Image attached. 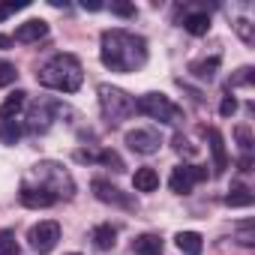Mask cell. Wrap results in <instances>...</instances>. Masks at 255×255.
I'll list each match as a JSON object with an SVG mask.
<instances>
[{
    "mask_svg": "<svg viewBox=\"0 0 255 255\" xmlns=\"http://www.w3.org/2000/svg\"><path fill=\"white\" fill-rule=\"evenodd\" d=\"M99 60L111 72H138L147 63V42L138 33H129L123 27L105 30L99 42Z\"/></svg>",
    "mask_w": 255,
    "mask_h": 255,
    "instance_id": "obj_1",
    "label": "cell"
},
{
    "mask_svg": "<svg viewBox=\"0 0 255 255\" xmlns=\"http://www.w3.org/2000/svg\"><path fill=\"white\" fill-rule=\"evenodd\" d=\"M36 81L48 90H60V93H75L84 81V69L81 60L75 54H54L51 60H45L36 72Z\"/></svg>",
    "mask_w": 255,
    "mask_h": 255,
    "instance_id": "obj_2",
    "label": "cell"
},
{
    "mask_svg": "<svg viewBox=\"0 0 255 255\" xmlns=\"http://www.w3.org/2000/svg\"><path fill=\"white\" fill-rule=\"evenodd\" d=\"M24 183H27V186H36V189H42V192H48L54 201H63V198L69 201V198L75 195V180H72L69 168L60 165V162H54V159L36 162V165L30 168V174H27Z\"/></svg>",
    "mask_w": 255,
    "mask_h": 255,
    "instance_id": "obj_3",
    "label": "cell"
},
{
    "mask_svg": "<svg viewBox=\"0 0 255 255\" xmlns=\"http://www.w3.org/2000/svg\"><path fill=\"white\" fill-rule=\"evenodd\" d=\"M99 108H102V117L111 123V126H117V123H123V120H129L132 114H135V99L126 93V90H120V87H114V84H99Z\"/></svg>",
    "mask_w": 255,
    "mask_h": 255,
    "instance_id": "obj_4",
    "label": "cell"
},
{
    "mask_svg": "<svg viewBox=\"0 0 255 255\" xmlns=\"http://www.w3.org/2000/svg\"><path fill=\"white\" fill-rule=\"evenodd\" d=\"M135 111L150 117V120H159L165 126H177L183 120V108L177 102H171L165 93H144L135 99Z\"/></svg>",
    "mask_w": 255,
    "mask_h": 255,
    "instance_id": "obj_5",
    "label": "cell"
},
{
    "mask_svg": "<svg viewBox=\"0 0 255 255\" xmlns=\"http://www.w3.org/2000/svg\"><path fill=\"white\" fill-rule=\"evenodd\" d=\"M27 240H30V249H33V252L48 255V252L57 246V240H60V225H57L54 219H42V222H36V225L27 231Z\"/></svg>",
    "mask_w": 255,
    "mask_h": 255,
    "instance_id": "obj_6",
    "label": "cell"
},
{
    "mask_svg": "<svg viewBox=\"0 0 255 255\" xmlns=\"http://www.w3.org/2000/svg\"><path fill=\"white\" fill-rule=\"evenodd\" d=\"M204 177H207V168H201V165H177V168H171L168 186H171V192H177V195H189L192 186H195L198 180H204Z\"/></svg>",
    "mask_w": 255,
    "mask_h": 255,
    "instance_id": "obj_7",
    "label": "cell"
},
{
    "mask_svg": "<svg viewBox=\"0 0 255 255\" xmlns=\"http://www.w3.org/2000/svg\"><path fill=\"white\" fill-rule=\"evenodd\" d=\"M126 144H129V150H135V153H141V156H150V153H156L159 150V132L156 129H129L126 132Z\"/></svg>",
    "mask_w": 255,
    "mask_h": 255,
    "instance_id": "obj_8",
    "label": "cell"
},
{
    "mask_svg": "<svg viewBox=\"0 0 255 255\" xmlns=\"http://www.w3.org/2000/svg\"><path fill=\"white\" fill-rule=\"evenodd\" d=\"M90 189H93V195H96L102 204H114V207H126V210L135 207V201H132L129 195H123L114 183H108V180H102V177H96V180L90 183Z\"/></svg>",
    "mask_w": 255,
    "mask_h": 255,
    "instance_id": "obj_9",
    "label": "cell"
},
{
    "mask_svg": "<svg viewBox=\"0 0 255 255\" xmlns=\"http://www.w3.org/2000/svg\"><path fill=\"white\" fill-rule=\"evenodd\" d=\"M207 141H210V153H213V174H225L228 168V150H225V138L216 126L207 129Z\"/></svg>",
    "mask_w": 255,
    "mask_h": 255,
    "instance_id": "obj_10",
    "label": "cell"
},
{
    "mask_svg": "<svg viewBox=\"0 0 255 255\" xmlns=\"http://www.w3.org/2000/svg\"><path fill=\"white\" fill-rule=\"evenodd\" d=\"M45 36H48V21H42V18H30V21L15 27V39L18 42H39Z\"/></svg>",
    "mask_w": 255,
    "mask_h": 255,
    "instance_id": "obj_11",
    "label": "cell"
},
{
    "mask_svg": "<svg viewBox=\"0 0 255 255\" xmlns=\"http://www.w3.org/2000/svg\"><path fill=\"white\" fill-rule=\"evenodd\" d=\"M18 198H21V204H24V207H30V210H45V207L57 204L48 192H42V189H36V186H27V183H21Z\"/></svg>",
    "mask_w": 255,
    "mask_h": 255,
    "instance_id": "obj_12",
    "label": "cell"
},
{
    "mask_svg": "<svg viewBox=\"0 0 255 255\" xmlns=\"http://www.w3.org/2000/svg\"><path fill=\"white\" fill-rule=\"evenodd\" d=\"M54 108V102H39V105H33L30 108V114H27V129L30 132H45L48 126H51V111Z\"/></svg>",
    "mask_w": 255,
    "mask_h": 255,
    "instance_id": "obj_13",
    "label": "cell"
},
{
    "mask_svg": "<svg viewBox=\"0 0 255 255\" xmlns=\"http://www.w3.org/2000/svg\"><path fill=\"white\" fill-rule=\"evenodd\" d=\"M132 252L135 255H162L165 246H162V237L159 234H138L132 240Z\"/></svg>",
    "mask_w": 255,
    "mask_h": 255,
    "instance_id": "obj_14",
    "label": "cell"
},
{
    "mask_svg": "<svg viewBox=\"0 0 255 255\" xmlns=\"http://www.w3.org/2000/svg\"><path fill=\"white\" fill-rule=\"evenodd\" d=\"M90 240H93V246L96 249H114V243H117V228L111 225V222H99L96 228H93V234H90Z\"/></svg>",
    "mask_w": 255,
    "mask_h": 255,
    "instance_id": "obj_15",
    "label": "cell"
},
{
    "mask_svg": "<svg viewBox=\"0 0 255 255\" xmlns=\"http://www.w3.org/2000/svg\"><path fill=\"white\" fill-rule=\"evenodd\" d=\"M174 240H177V249L183 255H201L204 252V240H201L198 231H180Z\"/></svg>",
    "mask_w": 255,
    "mask_h": 255,
    "instance_id": "obj_16",
    "label": "cell"
},
{
    "mask_svg": "<svg viewBox=\"0 0 255 255\" xmlns=\"http://www.w3.org/2000/svg\"><path fill=\"white\" fill-rule=\"evenodd\" d=\"M132 186H135V192H156V189H159V174H156V168H138L135 177H132Z\"/></svg>",
    "mask_w": 255,
    "mask_h": 255,
    "instance_id": "obj_17",
    "label": "cell"
},
{
    "mask_svg": "<svg viewBox=\"0 0 255 255\" xmlns=\"http://www.w3.org/2000/svg\"><path fill=\"white\" fill-rule=\"evenodd\" d=\"M24 102H27V93H24V90H15V93H9V96L3 99V105H0V120H9V117H15V114L24 108Z\"/></svg>",
    "mask_w": 255,
    "mask_h": 255,
    "instance_id": "obj_18",
    "label": "cell"
},
{
    "mask_svg": "<svg viewBox=\"0 0 255 255\" xmlns=\"http://www.w3.org/2000/svg\"><path fill=\"white\" fill-rule=\"evenodd\" d=\"M183 30L192 33V36H204V33L210 30V15H207V12H192V15H186V18H183Z\"/></svg>",
    "mask_w": 255,
    "mask_h": 255,
    "instance_id": "obj_19",
    "label": "cell"
},
{
    "mask_svg": "<svg viewBox=\"0 0 255 255\" xmlns=\"http://www.w3.org/2000/svg\"><path fill=\"white\" fill-rule=\"evenodd\" d=\"M18 138H21V123H18L15 117L0 120V141L12 147V144H18Z\"/></svg>",
    "mask_w": 255,
    "mask_h": 255,
    "instance_id": "obj_20",
    "label": "cell"
},
{
    "mask_svg": "<svg viewBox=\"0 0 255 255\" xmlns=\"http://www.w3.org/2000/svg\"><path fill=\"white\" fill-rule=\"evenodd\" d=\"M252 201H255V195H252L249 186H234V189L225 195V204H228V207H252Z\"/></svg>",
    "mask_w": 255,
    "mask_h": 255,
    "instance_id": "obj_21",
    "label": "cell"
},
{
    "mask_svg": "<svg viewBox=\"0 0 255 255\" xmlns=\"http://www.w3.org/2000/svg\"><path fill=\"white\" fill-rule=\"evenodd\" d=\"M216 69H219V57H210V60H201V63H192L189 66V72L195 78H201V81H210L216 75Z\"/></svg>",
    "mask_w": 255,
    "mask_h": 255,
    "instance_id": "obj_22",
    "label": "cell"
},
{
    "mask_svg": "<svg viewBox=\"0 0 255 255\" xmlns=\"http://www.w3.org/2000/svg\"><path fill=\"white\" fill-rule=\"evenodd\" d=\"M18 252H21V246L15 240V231L3 228L0 231V255H18Z\"/></svg>",
    "mask_w": 255,
    "mask_h": 255,
    "instance_id": "obj_23",
    "label": "cell"
},
{
    "mask_svg": "<svg viewBox=\"0 0 255 255\" xmlns=\"http://www.w3.org/2000/svg\"><path fill=\"white\" fill-rule=\"evenodd\" d=\"M252 81H255V69H252V66H240V69L231 75L228 87H243V84H252Z\"/></svg>",
    "mask_w": 255,
    "mask_h": 255,
    "instance_id": "obj_24",
    "label": "cell"
},
{
    "mask_svg": "<svg viewBox=\"0 0 255 255\" xmlns=\"http://www.w3.org/2000/svg\"><path fill=\"white\" fill-rule=\"evenodd\" d=\"M234 30H237V36H240L246 45H252V42H255V30H252V24H249L246 18H237V21H234Z\"/></svg>",
    "mask_w": 255,
    "mask_h": 255,
    "instance_id": "obj_25",
    "label": "cell"
},
{
    "mask_svg": "<svg viewBox=\"0 0 255 255\" xmlns=\"http://www.w3.org/2000/svg\"><path fill=\"white\" fill-rule=\"evenodd\" d=\"M237 243L240 246H255V225L252 222H243L237 228Z\"/></svg>",
    "mask_w": 255,
    "mask_h": 255,
    "instance_id": "obj_26",
    "label": "cell"
},
{
    "mask_svg": "<svg viewBox=\"0 0 255 255\" xmlns=\"http://www.w3.org/2000/svg\"><path fill=\"white\" fill-rule=\"evenodd\" d=\"M99 162H102V165H108V168H114V171H123V168H126V165H123V159H120L114 150H102V153H99Z\"/></svg>",
    "mask_w": 255,
    "mask_h": 255,
    "instance_id": "obj_27",
    "label": "cell"
},
{
    "mask_svg": "<svg viewBox=\"0 0 255 255\" xmlns=\"http://www.w3.org/2000/svg\"><path fill=\"white\" fill-rule=\"evenodd\" d=\"M237 144H240V150L243 153H252V132H249V126H237Z\"/></svg>",
    "mask_w": 255,
    "mask_h": 255,
    "instance_id": "obj_28",
    "label": "cell"
},
{
    "mask_svg": "<svg viewBox=\"0 0 255 255\" xmlns=\"http://www.w3.org/2000/svg\"><path fill=\"white\" fill-rule=\"evenodd\" d=\"M15 78H18L15 66H12V63H6V60H0V87H6V84H12Z\"/></svg>",
    "mask_w": 255,
    "mask_h": 255,
    "instance_id": "obj_29",
    "label": "cell"
},
{
    "mask_svg": "<svg viewBox=\"0 0 255 255\" xmlns=\"http://www.w3.org/2000/svg\"><path fill=\"white\" fill-rule=\"evenodd\" d=\"M111 12L120 15V18H132L135 15V6L132 3H111Z\"/></svg>",
    "mask_w": 255,
    "mask_h": 255,
    "instance_id": "obj_30",
    "label": "cell"
},
{
    "mask_svg": "<svg viewBox=\"0 0 255 255\" xmlns=\"http://www.w3.org/2000/svg\"><path fill=\"white\" fill-rule=\"evenodd\" d=\"M234 111H237V99H234V96H225V99L219 102V114H222V117H231Z\"/></svg>",
    "mask_w": 255,
    "mask_h": 255,
    "instance_id": "obj_31",
    "label": "cell"
},
{
    "mask_svg": "<svg viewBox=\"0 0 255 255\" xmlns=\"http://www.w3.org/2000/svg\"><path fill=\"white\" fill-rule=\"evenodd\" d=\"M78 162H99V153H90V150H78L75 153Z\"/></svg>",
    "mask_w": 255,
    "mask_h": 255,
    "instance_id": "obj_32",
    "label": "cell"
},
{
    "mask_svg": "<svg viewBox=\"0 0 255 255\" xmlns=\"http://www.w3.org/2000/svg\"><path fill=\"white\" fill-rule=\"evenodd\" d=\"M237 168H240L243 174H249V171H252V153H243L240 162H237Z\"/></svg>",
    "mask_w": 255,
    "mask_h": 255,
    "instance_id": "obj_33",
    "label": "cell"
},
{
    "mask_svg": "<svg viewBox=\"0 0 255 255\" xmlns=\"http://www.w3.org/2000/svg\"><path fill=\"white\" fill-rule=\"evenodd\" d=\"M81 6H84V9H90V12H99V9H102V3H96V0H90V3H87V0H84Z\"/></svg>",
    "mask_w": 255,
    "mask_h": 255,
    "instance_id": "obj_34",
    "label": "cell"
},
{
    "mask_svg": "<svg viewBox=\"0 0 255 255\" xmlns=\"http://www.w3.org/2000/svg\"><path fill=\"white\" fill-rule=\"evenodd\" d=\"M12 45V36H6V33H0V48H9Z\"/></svg>",
    "mask_w": 255,
    "mask_h": 255,
    "instance_id": "obj_35",
    "label": "cell"
},
{
    "mask_svg": "<svg viewBox=\"0 0 255 255\" xmlns=\"http://www.w3.org/2000/svg\"><path fill=\"white\" fill-rule=\"evenodd\" d=\"M6 15H9V9H6V6H3V3H0V21H3V18H6Z\"/></svg>",
    "mask_w": 255,
    "mask_h": 255,
    "instance_id": "obj_36",
    "label": "cell"
},
{
    "mask_svg": "<svg viewBox=\"0 0 255 255\" xmlns=\"http://www.w3.org/2000/svg\"><path fill=\"white\" fill-rule=\"evenodd\" d=\"M69 255H78V252H69Z\"/></svg>",
    "mask_w": 255,
    "mask_h": 255,
    "instance_id": "obj_37",
    "label": "cell"
}]
</instances>
